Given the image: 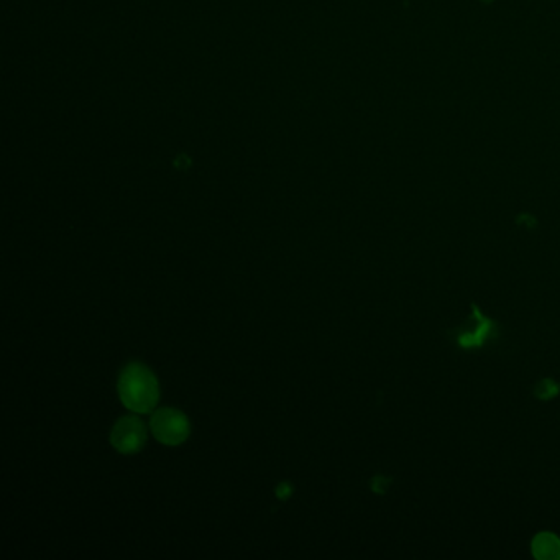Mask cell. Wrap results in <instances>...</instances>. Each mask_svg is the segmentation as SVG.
Returning a JSON list of instances; mask_svg holds the SVG:
<instances>
[{"instance_id": "6da1fadb", "label": "cell", "mask_w": 560, "mask_h": 560, "mask_svg": "<svg viewBox=\"0 0 560 560\" xmlns=\"http://www.w3.org/2000/svg\"><path fill=\"white\" fill-rule=\"evenodd\" d=\"M119 394L125 408L145 414L150 413L160 400V386L148 366L134 362L127 365L120 374Z\"/></svg>"}, {"instance_id": "7a4b0ae2", "label": "cell", "mask_w": 560, "mask_h": 560, "mask_svg": "<svg viewBox=\"0 0 560 560\" xmlns=\"http://www.w3.org/2000/svg\"><path fill=\"white\" fill-rule=\"evenodd\" d=\"M153 436L165 445L183 444L189 437L191 426L186 416L173 408H161L153 413L152 421Z\"/></svg>"}, {"instance_id": "3957f363", "label": "cell", "mask_w": 560, "mask_h": 560, "mask_svg": "<svg viewBox=\"0 0 560 560\" xmlns=\"http://www.w3.org/2000/svg\"><path fill=\"white\" fill-rule=\"evenodd\" d=\"M110 442L120 454H135L147 442V427L137 416L119 419L110 434Z\"/></svg>"}, {"instance_id": "277c9868", "label": "cell", "mask_w": 560, "mask_h": 560, "mask_svg": "<svg viewBox=\"0 0 560 560\" xmlns=\"http://www.w3.org/2000/svg\"><path fill=\"white\" fill-rule=\"evenodd\" d=\"M491 336H497V324L485 318L477 306H473L471 316L462 327L455 330V340L462 348L483 347Z\"/></svg>"}, {"instance_id": "5b68a950", "label": "cell", "mask_w": 560, "mask_h": 560, "mask_svg": "<svg viewBox=\"0 0 560 560\" xmlns=\"http://www.w3.org/2000/svg\"><path fill=\"white\" fill-rule=\"evenodd\" d=\"M534 554L541 559H552V557H560V539L555 537L554 534L544 533L539 534L533 543Z\"/></svg>"}, {"instance_id": "8992f818", "label": "cell", "mask_w": 560, "mask_h": 560, "mask_svg": "<svg viewBox=\"0 0 560 560\" xmlns=\"http://www.w3.org/2000/svg\"><path fill=\"white\" fill-rule=\"evenodd\" d=\"M559 392V384L554 382V380H543V382L536 386V390H534L536 396H537L539 400H551V398H554Z\"/></svg>"}]
</instances>
